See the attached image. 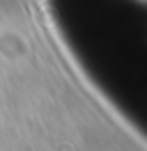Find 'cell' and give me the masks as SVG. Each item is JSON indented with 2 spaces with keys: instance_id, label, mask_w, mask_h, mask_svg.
Wrapping results in <instances>:
<instances>
[{
  "instance_id": "obj_1",
  "label": "cell",
  "mask_w": 147,
  "mask_h": 151,
  "mask_svg": "<svg viewBox=\"0 0 147 151\" xmlns=\"http://www.w3.org/2000/svg\"><path fill=\"white\" fill-rule=\"evenodd\" d=\"M57 30L92 85L147 137V5L51 0Z\"/></svg>"
}]
</instances>
